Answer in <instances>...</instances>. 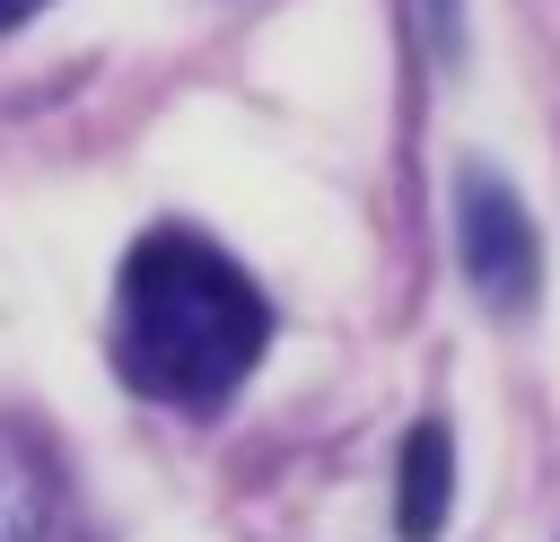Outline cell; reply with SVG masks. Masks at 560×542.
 I'll return each mask as SVG.
<instances>
[{"label": "cell", "instance_id": "obj_1", "mask_svg": "<svg viewBox=\"0 0 560 542\" xmlns=\"http://www.w3.org/2000/svg\"><path fill=\"white\" fill-rule=\"evenodd\" d=\"M271 341V306L192 227H149L122 254L114 280V367L131 393L175 402V411H219Z\"/></svg>", "mask_w": 560, "mask_h": 542}, {"label": "cell", "instance_id": "obj_2", "mask_svg": "<svg viewBox=\"0 0 560 542\" xmlns=\"http://www.w3.org/2000/svg\"><path fill=\"white\" fill-rule=\"evenodd\" d=\"M455 262H464V280L481 288V306H499V315L534 306V280H542L534 219H525V201H516L490 166H464V175H455Z\"/></svg>", "mask_w": 560, "mask_h": 542}, {"label": "cell", "instance_id": "obj_3", "mask_svg": "<svg viewBox=\"0 0 560 542\" xmlns=\"http://www.w3.org/2000/svg\"><path fill=\"white\" fill-rule=\"evenodd\" d=\"M446 498H455L446 428H438V420H420V428H411V446H402V533H411V542H438Z\"/></svg>", "mask_w": 560, "mask_h": 542}, {"label": "cell", "instance_id": "obj_4", "mask_svg": "<svg viewBox=\"0 0 560 542\" xmlns=\"http://www.w3.org/2000/svg\"><path fill=\"white\" fill-rule=\"evenodd\" d=\"M0 542H52V481L26 437L0 428Z\"/></svg>", "mask_w": 560, "mask_h": 542}, {"label": "cell", "instance_id": "obj_5", "mask_svg": "<svg viewBox=\"0 0 560 542\" xmlns=\"http://www.w3.org/2000/svg\"><path fill=\"white\" fill-rule=\"evenodd\" d=\"M26 9H44V0H0V26H18Z\"/></svg>", "mask_w": 560, "mask_h": 542}]
</instances>
